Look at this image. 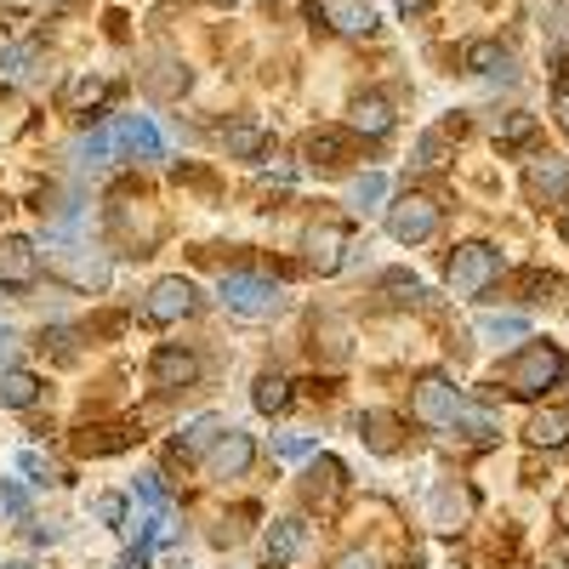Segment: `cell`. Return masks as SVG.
<instances>
[{"label": "cell", "instance_id": "47", "mask_svg": "<svg viewBox=\"0 0 569 569\" xmlns=\"http://www.w3.org/2000/svg\"><path fill=\"white\" fill-rule=\"evenodd\" d=\"M12 569H23V563H12Z\"/></svg>", "mask_w": 569, "mask_h": 569}, {"label": "cell", "instance_id": "24", "mask_svg": "<svg viewBox=\"0 0 569 569\" xmlns=\"http://www.w3.org/2000/svg\"><path fill=\"white\" fill-rule=\"evenodd\" d=\"M34 399H40V376H29V370H0V405L29 410Z\"/></svg>", "mask_w": 569, "mask_h": 569}, {"label": "cell", "instance_id": "14", "mask_svg": "<svg viewBox=\"0 0 569 569\" xmlns=\"http://www.w3.org/2000/svg\"><path fill=\"white\" fill-rule=\"evenodd\" d=\"M342 461L337 456H313V467H308V479H302V496H308V507H330L337 501V490H342Z\"/></svg>", "mask_w": 569, "mask_h": 569}, {"label": "cell", "instance_id": "10", "mask_svg": "<svg viewBox=\"0 0 569 569\" xmlns=\"http://www.w3.org/2000/svg\"><path fill=\"white\" fill-rule=\"evenodd\" d=\"M525 182H530V194H536L541 206L569 200V154H541V160H530Z\"/></svg>", "mask_w": 569, "mask_h": 569}, {"label": "cell", "instance_id": "32", "mask_svg": "<svg viewBox=\"0 0 569 569\" xmlns=\"http://www.w3.org/2000/svg\"><path fill=\"white\" fill-rule=\"evenodd\" d=\"M103 98H109V80H98V74H80V80L63 86V103L69 109H98Z\"/></svg>", "mask_w": 569, "mask_h": 569}, {"label": "cell", "instance_id": "19", "mask_svg": "<svg viewBox=\"0 0 569 569\" xmlns=\"http://www.w3.org/2000/svg\"><path fill=\"white\" fill-rule=\"evenodd\" d=\"M222 149H228L233 160H257V154L268 149V126H262V120H233V126H222Z\"/></svg>", "mask_w": 569, "mask_h": 569}, {"label": "cell", "instance_id": "38", "mask_svg": "<svg viewBox=\"0 0 569 569\" xmlns=\"http://www.w3.org/2000/svg\"><path fill=\"white\" fill-rule=\"evenodd\" d=\"M273 456L279 461H308V456H319V445L313 439H273Z\"/></svg>", "mask_w": 569, "mask_h": 569}, {"label": "cell", "instance_id": "46", "mask_svg": "<svg viewBox=\"0 0 569 569\" xmlns=\"http://www.w3.org/2000/svg\"><path fill=\"white\" fill-rule=\"evenodd\" d=\"M563 240H569V211H563Z\"/></svg>", "mask_w": 569, "mask_h": 569}, {"label": "cell", "instance_id": "23", "mask_svg": "<svg viewBox=\"0 0 569 569\" xmlns=\"http://www.w3.org/2000/svg\"><path fill=\"white\" fill-rule=\"evenodd\" d=\"M479 337L485 342H525L530 337V319H518V313H479Z\"/></svg>", "mask_w": 569, "mask_h": 569}, {"label": "cell", "instance_id": "9", "mask_svg": "<svg viewBox=\"0 0 569 569\" xmlns=\"http://www.w3.org/2000/svg\"><path fill=\"white\" fill-rule=\"evenodd\" d=\"M188 86H194V74H188L182 58H171V52H154L149 69H142V91H149V98H160V103H177Z\"/></svg>", "mask_w": 569, "mask_h": 569}, {"label": "cell", "instance_id": "18", "mask_svg": "<svg viewBox=\"0 0 569 569\" xmlns=\"http://www.w3.org/2000/svg\"><path fill=\"white\" fill-rule=\"evenodd\" d=\"M353 131H365V137H388L393 131V103L382 98V91L353 98Z\"/></svg>", "mask_w": 569, "mask_h": 569}, {"label": "cell", "instance_id": "26", "mask_svg": "<svg viewBox=\"0 0 569 569\" xmlns=\"http://www.w3.org/2000/svg\"><path fill=\"white\" fill-rule=\"evenodd\" d=\"M74 154H80V166H86V171H103V166H109V154H114V126L86 131V137L74 142Z\"/></svg>", "mask_w": 569, "mask_h": 569}, {"label": "cell", "instance_id": "42", "mask_svg": "<svg viewBox=\"0 0 569 569\" xmlns=\"http://www.w3.org/2000/svg\"><path fill=\"white\" fill-rule=\"evenodd\" d=\"M91 512H98L103 525H120V518H126V501H120V496H98V501H91Z\"/></svg>", "mask_w": 569, "mask_h": 569}, {"label": "cell", "instance_id": "30", "mask_svg": "<svg viewBox=\"0 0 569 569\" xmlns=\"http://www.w3.org/2000/svg\"><path fill=\"white\" fill-rule=\"evenodd\" d=\"M40 63V46L34 40H18V46H0V74L7 80H29Z\"/></svg>", "mask_w": 569, "mask_h": 569}, {"label": "cell", "instance_id": "25", "mask_svg": "<svg viewBox=\"0 0 569 569\" xmlns=\"http://www.w3.org/2000/svg\"><path fill=\"white\" fill-rule=\"evenodd\" d=\"M467 69H472V74H490V80H496V74L512 80V58L501 52V46H490V40H472V46H467Z\"/></svg>", "mask_w": 569, "mask_h": 569}, {"label": "cell", "instance_id": "15", "mask_svg": "<svg viewBox=\"0 0 569 569\" xmlns=\"http://www.w3.org/2000/svg\"><path fill=\"white\" fill-rule=\"evenodd\" d=\"M114 149H126V154H137V160H160L166 142H160V131L142 120V114H131V120L114 126Z\"/></svg>", "mask_w": 569, "mask_h": 569}, {"label": "cell", "instance_id": "48", "mask_svg": "<svg viewBox=\"0 0 569 569\" xmlns=\"http://www.w3.org/2000/svg\"><path fill=\"white\" fill-rule=\"evenodd\" d=\"M222 7H228V0H222Z\"/></svg>", "mask_w": 569, "mask_h": 569}, {"label": "cell", "instance_id": "4", "mask_svg": "<svg viewBox=\"0 0 569 569\" xmlns=\"http://www.w3.org/2000/svg\"><path fill=\"white\" fill-rule=\"evenodd\" d=\"M496 279H501V251L485 246V240H472L450 257V291L456 297H485Z\"/></svg>", "mask_w": 569, "mask_h": 569}, {"label": "cell", "instance_id": "17", "mask_svg": "<svg viewBox=\"0 0 569 569\" xmlns=\"http://www.w3.org/2000/svg\"><path fill=\"white\" fill-rule=\"evenodd\" d=\"M319 12H325V23L337 29V34H353V40L376 29V12L365 7V0H325Z\"/></svg>", "mask_w": 569, "mask_h": 569}, {"label": "cell", "instance_id": "11", "mask_svg": "<svg viewBox=\"0 0 569 569\" xmlns=\"http://www.w3.org/2000/svg\"><path fill=\"white\" fill-rule=\"evenodd\" d=\"M257 461V445H251V433H233V427H228V433L211 445V479H246V467Z\"/></svg>", "mask_w": 569, "mask_h": 569}, {"label": "cell", "instance_id": "31", "mask_svg": "<svg viewBox=\"0 0 569 569\" xmlns=\"http://www.w3.org/2000/svg\"><path fill=\"white\" fill-rule=\"evenodd\" d=\"M211 439H222V421L217 416H194V421L182 427V439H177V456H200Z\"/></svg>", "mask_w": 569, "mask_h": 569}, {"label": "cell", "instance_id": "29", "mask_svg": "<svg viewBox=\"0 0 569 569\" xmlns=\"http://www.w3.org/2000/svg\"><path fill=\"white\" fill-rule=\"evenodd\" d=\"M456 433H467V439H496V433H501V421H496V410L461 399V410H456Z\"/></svg>", "mask_w": 569, "mask_h": 569}, {"label": "cell", "instance_id": "33", "mask_svg": "<svg viewBox=\"0 0 569 569\" xmlns=\"http://www.w3.org/2000/svg\"><path fill=\"white\" fill-rule=\"evenodd\" d=\"M348 200L359 206V211H376L388 200V177L382 171H365V177H353V188H348Z\"/></svg>", "mask_w": 569, "mask_h": 569}, {"label": "cell", "instance_id": "41", "mask_svg": "<svg viewBox=\"0 0 569 569\" xmlns=\"http://www.w3.org/2000/svg\"><path fill=\"white\" fill-rule=\"evenodd\" d=\"M23 507H29V490H23V485H12V479H7V485H0V512H12V518H18V512H23Z\"/></svg>", "mask_w": 569, "mask_h": 569}, {"label": "cell", "instance_id": "37", "mask_svg": "<svg viewBox=\"0 0 569 569\" xmlns=\"http://www.w3.org/2000/svg\"><path fill=\"white\" fill-rule=\"evenodd\" d=\"M530 131H536L530 114H507V120H496V137H501V142H525Z\"/></svg>", "mask_w": 569, "mask_h": 569}, {"label": "cell", "instance_id": "6", "mask_svg": "<svg viewBox=\"0 0 569 569\" xmlns=\"http://www.w3.org/2000/svg\"><path fill=\"white\" fill-rule=\"evenodd\" d=\"M388 233L399 246H421V240H433L439 233V200H427V194H405L388 206Z\"/></svg>", "mask_w": 569, "mask_h": 569}, {"label": "cell", "instance_id": "5", "mask_svg": "<svg viewBox=\"0 0 569 569\" xmlns=\"http://www.w3.org/2000/svg\"><path fill=\"white\" fill-rule=\"evenodd\" d=\"M200 308V291H194V279H182V273H171V279H160L149 297H142V325H182L188 313Z\"/></svg>", "mask_w": 569, "mask_h": 569}, {"label": "cell", "instance_id": "28", "mask_svg": "<svg viewBox=\"0 0 569 569\" xmlns=\"http://www.w3.org/2000/svg\"><path fill=\"white\" fill-rule=\"evenodd\" d=\"M302 154H308L313 166H342V160H348V137H342V131H313V137L302 142Z\"/></svg>", "mask_w": 569, "mask_h": 569}, {"label": "cell", "instance_id": "16", "mask_svg": "<svg viewBox=\"0 0 569 569\" xmlns=\"http://www.w3.org/2000/svg\"><path fill=\"white\" fill-rule=\"evenodd\" d=\"M154 382L160 388H194L200 382V359L188 348H160L154 353Z\"/></svg>", "mask_w": 569, "mask_h": 569}, {"label": "cell", "instance_id": "21", "mask_svg": "<svg viewBox=\"0 0 569 569\" xmlns=\"http://www.w3.org/2000/svg\"><path fill=\"white\" fill-rule=\"evenodd\" d=\"M308 547V530L297 525V518H273V530H268V558L273 563H297Z\"/></svg>", "mask_w": 569, "mask_h": 569}, {"label": "cell", "instance_id": "45", "mask_svg": "<svg viewBox=\"0 0 569 569\" xmlns=\"http://www.w3.org/2000/svg\"><path fill=\"white\" fill-rule=\"evenodd\" d=\"M558 525H563V530H569V490H563V496H558Z\"/></svg>", "mask_w": 569, "mask_h": 569}, {"label": "cell", "instance_id": "13", "mask_svg": "<svg viewBox=\"0 0 569 569\" xmlns=\"http://www.w3.org/2000/svg\"><path fill=\"white\" fill-rule=\"evenodd\" d=\"M342 251H348V228H337V222L308 228V262H313L319 273H337V268H342Z\"/></svg>", "mask_w": 569, "mask_h": 569}, {"label": "cell", "instance_id": "12", "mask_svg": "<svg viewBox=\"0 0 569 569\" xmlns=\"http://www.w3.org/2000/svg\"><path fill=\"white\" fill-rule=\"evenodd\" d=\"M467 512H472V490L450 479V485L433 490V501H427V525H433V530H461Z\"/></svg>", "mask_w": 569, "mask_h": 569}, {"label": "cell", "instance_id": "7", "mask_svg": "<svg viewBox=\"0 0 569 569\" xmlns=\"http://www.w3.org/2000/svg\"><path fill=\"white\" fill-rule=\"evenodd\" d=\"M410 410H416V421H427V427H456L461 393L445 382V376H421V382H416V399H410Z\"/></svg>", "mask_w": 569, "mask_h": 569}, {"label": "cell", "instance_id": "1", "mask_svg": "<svg viewBox=\"0 0 569 569\" xmlns=\"http://www.w3.org/2000/svg\"><path fill=\"white\" fill-rule=\"evenodd\" d=\"M563 376H569V359H563L552 342H530L525 353L507 365V388H512L518 399H541V393L563 388Z\"/></svg>", "mask_w": 569, "mask_h": 569}, {"label": "cell", "instance_id": "8", "mask_svg": "<svg viewBox=\"0 0 569 569\" xmlns=\"http://www.w3.org/2000/svg\"><path fill=\"white\" fill-rule=\"evenodd\" d=\"M34 279H40V246L23 240V233H7L0 240V284L7 291H29Z\"/></svg>", "mask_w": 569, "mask_h": 569}, {"label": "cell", "instance_id": "40", "mask_svg": "<svg viewBox=\"0 0 569 569\" xmlns=\"http://www.w3.org/2000/svg\"><path fill=\"white\" fill-rule=\"evenodd\" d=\"M416 166H445V131H433V137H421V149H416Z\"/></svg>", "mask_w": 569, "mask_h": 569}, {"label": "cell", "instance_id": "27", "mask_svg": "<svg viewBox=\"0 0 569 569\" xmlns=\"http://www.w3.org/2000/svg\"><path fill=\"white\" fill-rule=\"evenodd\" d=\"M359 439H365L376 456H393V450H399V439H393V416L365 410V416H359Z\"/></svg>", "mask_w": 569, "mask_h": 569}, {"label": "cell", "instance_id": "39", "mask_svg": "<svg viewBox=\"0 0 569 569\" xmlns=\"http://www.w3.org/2000/svg\"><path fill=\"white\" fill-rule=\"evenodd\" d=\"M18 467L29 472V485H46V479H52V461H46L40 450H18Z\"/></svg>", "mask_w": 569, "mask_h": 569}, {"label": "cell", "instance_id": "43", "mask_svg": "<svg viewBox=\"0 0 569 569\" xmlns=\"http://www.w3.org/2000/svg\"><path fill=\"white\" fill-rule=\"evenodd\" d=\"M330 569H382V558H376V552H342Z\"/></svg>", "mask_w": 569, "mask_h": 569}, {"label": "cell", "instance_id": "34", "mask_svg": "<svg viewBox=\"0 0 569 569\" xmlns=\"http://www.w3.org/2000/svg\"><path fill=\"white\" fill-rule=\"evenodd\" d=\"M137 501H142V507H149L154 518H171V501H166V485L154 479V472H142V479H137Z\"/></svg>", "mask_w": 569, "mask_h": 569}, {"label": "cell", "instance_id": "44", "mask_svg": "<svg viewBox=\"0 0 569 569\" xmlns=\"http://www.w3.org/2000/svg\"><path fill=\"white\" fill-rule=\"evenodd\" d=\"M552 114H558V126L569 131V80H558V91H552Z\"/></svg>", "mask_w": 569, "mask_h": 569}, {"label": "cell", "instance_id": "20", "mask_svg": "<svg viewBox=\"0 0 569 569\" xmlns=\"http://www.w3.org/2000/svg\"><path fill=\"white\" fill-rule=\"evenodd\" d=\"M525 439L541 445V450H563L569 445V410H536L530 427H525Z\"/></svg>", "mask_w": 569, "mask_h": 569}, {"label": "cell", "instance_id": "22", "mask_svg": "<svg viewBox=\"0 0 569 569\" xmlns=\"http://www.w3.org/2000/svg\"><path fill=\"white\" fill-rule=\"evenodd\" d=\"M251 405H257L262 416H279L284 405H291V382H284L279 370H262V376H257V388H251Z\"/></svg>", "mask_w": 569, "mask_h": 569}, {"label": "cell", "instance_id": "35", "mask_svg": "<svg viewBox=\"0 0 569 569\" xmlns=\"http://www.w3.org/2000/svg\"><path fill=\"white\" fill-rule=\"evenodd\" d=\"M547 34H552V46L569 58V0H552L547 7Z\"/></svg>", "mask_w": 569, "mask_h": 569}, {"label": "cell", "instance_id": "2", "mask_svg": "<svg viewBox=\"0 0 569 569\" xmlns=\"http://www.w3.org/2000/svg\"><path fill=\"white\" fill-rule=\"evenodd\" d=\"M46 268L58 279H69L74 291H103L109 284V257L98 246H80V240H46Z\"/></svg>", "mask_w": 569, "mask_h": 569}, {"label": "cell", "instance_id": "3", "mask_svg": "<svg viewBox=\"0 0 569 569\" xmlns=\"http://www.w3.org/2000/svg\"><path fill=\"white\" fill-rule=\"evenodd\" d=\"M217 297L240 313V319H273V313L284 308V291H279L273 279H257V273H222Z\"/></svg>", "mask_w": 569, "mask_h": 569}, {"label": "cell", "instance_id": "36", "mask_svg": "<svg viewBox=\"0 0 569 569\" xmlns=\"http://www.w3.org/2000/svg\"><path fill=\"white\" fill-rule=\"evenodd\" d=\"M382 291H393V302H421V297H427L416 273H388V279H382Z\"/></svg>", "mask_w": 569, "mask_h": 569}]
</instances>
